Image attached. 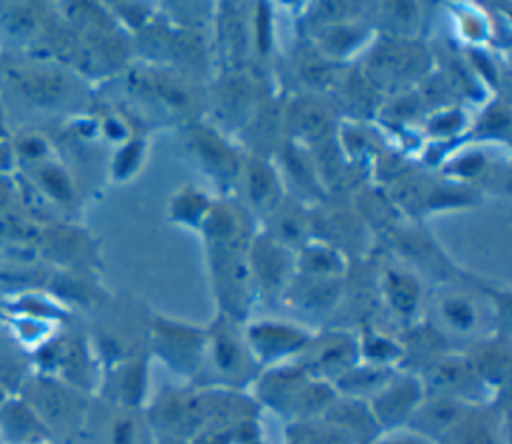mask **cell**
<instances>
[{
  "label": "cell",
  "mask_w": 512,
  "mask_h": 444,
  "mask_svg": "<svg viewBox=\"0 0 512 444\" xmlns=\"http://www.w3.org/2000/svg\"><path fill=\"white\" fill-rule=\"evenodd\" d=\"M418 398V390L414 384L404 382L400 386H394L388 394H384L378 402V414L384 420H398L402 414L410 412V406Z\"/></svg>",
  "instance_id": "1"
},
{
  "label": "cell",
  "mask_w": 512,
  "mask_h": 444,
  "mask_svg": "<svg viewBox=\"0 0 512 444\" xmlns=\"http://www.w3.org/2000/svg\"><path fill=\"white\" fill-rule=\"evenodd\" d=\"M214 346V358L222 370H232L240 362V350L230 336L220 334Z\"/></svg>",
  "instance_id": "2"
},
{
  "label": "cell",
  "mask_w": 512,
  "mask_h": 444,
  "mask_svg": "<svg viewBox=\"0 0 512 444\" xmlns=\"http://www.w3.org/2000/svg\"><path fill=\"white\" fill-rule=\"evenodd\" d=\"M458 416H460L458 406H454L452 402H438L426 414V422L434 424V428H448L458 422Z\"/></svg>",
  "instance_id": "3"
},
{
  "label": "cell",
  "mask_w": 512,
  "mask_h": 444,
  "mask_svg": "<svg viewBox=\"0 0 512 444\" xmlns=\"http://www.w3.org/2000/svg\"><path fill=\"white\" fill-rule=\"evenodd\" d=\"M446 314H448V318H450L456 326H462V328L472 322V312H470V308L464 306V304H450V306H446Z\"/></svg>",
  "instance_id": "4"
},
{
  "label": "cell",
  "mask_w": 512,
  "mask_h": 444,
  "mask_svg": "<svg viewBox=\"0 0 512 444\" xmlns=\"http://www.w3.org/2000/svg\"><path fill=\"white\" fill-rule=\"evenodd\" d=\"M266 188H268L266 176H264L260 170H256V172L252 174V190H254V196L260 198V196L266 192Z\"/></svg>",
  "instance_id": "5"
},
{
  "label": "cell",
  "mask_w": 512,
  "mask_h": 444,
  "mask_svg": "<svg viewBox=\"0 0 512 444\" xmlns=\"http://www.w3.org/2000/svg\"><path fill=\"white\" fill-rule=\"evenodd\" d=\"M384 444H426V442L418 440V438H404V440H392V442H384Z\"/></svg>",
  "instance_id": "6"
}]
</instances>
